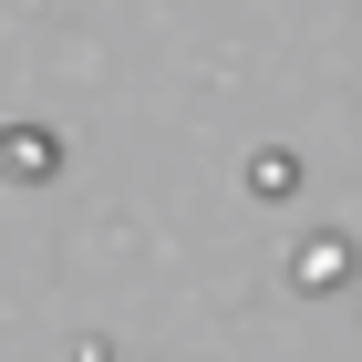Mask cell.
I'll list each match as a JSON object with an SVG mask.
<instances>
[{"label":"cell","instance_id":"1","mask_svg":"<svg viewBox=\"0 0 362 362\" xmlns=\"http://www.w3.org/2000/svg\"><path fill=\"white\" fill-rule=\"evenodd\" d=\"M0 176H52V135H0Z\"/></svg>","mask_w":362,"mask_h":362}]
</instances>
